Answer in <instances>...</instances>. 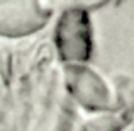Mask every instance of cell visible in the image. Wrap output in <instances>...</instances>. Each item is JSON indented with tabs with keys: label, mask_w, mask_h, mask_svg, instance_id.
<instances>
[{
	"label": "cell",
	"mask_w": 134,
	"mask_h": 131,
	"mask_svg": "<svg viewBox=\"0 0 134 131\" xmlns=\"http://www.w3.org/2000/svg\"><path fill=\"white\" fill-rule=\"evenodd\" d=\"M58 53L66 63H85L92 55V31L85 10L61 12L54 29Z\"/></svg>",
	"instance_id": "obj_1"
},
{
	"label": "cell",
	"mask_w": 134,
	"mask_h": 131,
	"mask_svg": "<svg viewBox=\"0 0 134 131\" xmlns=\"http://www.w3.org/2000/svg\"><path fill=\"white\" fill-rule=\"evenodd\" d=\"M51 14L37 0H0V36L19 38L41 29Z\"/></svg>",
	"instance_id": "obj_2"
},
{
	"label": "cell",
	"mask_w": 134,
	"mask_h": 131,
	"mask_svg": "<svg viewBox=\"0 0 134 131\" xmlns=\"http://www.w3.org/2000/svg\"><path fill=\"white\" fill-rule=\"evenodd\" d=\"M66 83L83 106L102 109L110 104V92L105 82L83 63H66Z\"/></svg>",
	"instance_id": "obj_3"
},
{
	"label": "cell",
	"mask_w": 134,
	"mask_h": 131,
	"mask_svg": "<svg viewBox=\"0 0 134 131\" xmlns=\"http://www.w3.org/2000/svg\"><path fill=\"white\" fill-rule=\"evenodd\" d=\"M39 5L49 14L53 12H66V10H87L98 7L109 0H37Z\"/></svg>",
	"instance_id": "obj_4"
}]
</instances>
